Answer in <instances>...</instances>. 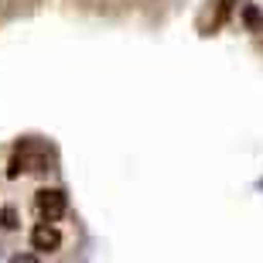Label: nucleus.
Returning a JSON list of instances; mask_svg holds the SVG:
<instances>
[{
	"label": "nucleus",
	"instance_id": "5",
	"mask_svg": "<svg viewBox=\"0 0 263 263\" xmlns=\"http://www.w3.org/2000/svg\"><path fill=\"white\" fill-rule=\"evenodd\" d=\"M246 24H250V28L260 24V10H256V7H246Z\"/></svg>",
	"mask_w": 263,
	"mask_h": 263
},
{
	"label": "nucleus",
	"instance_id": "3",
	"mask_svg": "<svg viewBox=\"0 0 263 263\" xmlns=\"http://www.w3.org/2000/svg\"><path fill=\"white\" fill-rule=\"evenodd\" d=\"M31 246H34L38 253H55V250L62 246V233L51 222H41V226L31 229Z\"/></svg>",
	"mask_w": 263,
	"mask_h": 263
},
{
	"label": "nucleus",
	"instance_id": "1",
	"mask_svg": "<svg viewBox=\"0 0 263 263\" xmlns=\"http://www.w3.org/2000/svg\"><path fill=\"white\" fill-rule=\"evenodd\" d=\"M51 167V151L38 140H21V147L10 157V178H17L21 171H48Z\"/></svg>",
	"mask_w": 263,
	"mask_h": 263
},
{
	"label": "nucleus",
	"instance_id": "6",
	"mask_svg": "<svg viewBox=\"0 0 263 263\" xmlns=\"http://www.w3.org/2000/svg\"><path fill=\"white\" fill-rule=\"evenodd\" d=\"M4 226H7V229H14V226H17V222H14V209H7V212H4Z\"/></svg>",
	"mask_w": 263,
	"mask_h": 263
},
{
	"label": "nucleus",
	"instance_id": "4",
	"mask_svg": "<svg viewBox=\"0 0 263 263\" xmlns=\"http://www.w3.org/2000/svg\"><path fill=\"white\" fill-rule=\"evenodd\" d=\"M233 4H236V0H222V4H219V14H215L212 28H219V24H222V21L229 17V10H233Z\"/></svg>",
	"mask_w": 263,
	"mask_h": 263
},
{
	"label": "nucleus",
	"instance_id": "2",
	"mask_svg": "<svg viewBox=\"0 0 263 263\" xmlns=\"http://www.w3.org/2000/svg\"><path fill=\"white\" fill-rule=\"evenodd\" d=\"M34 205H38V215L45 222H59L62 215L68 212V198L62 188H41L34 195Z\"/></svg>",
	"mask_w": 263,
	"mask_h": 263
}]
</instances>
